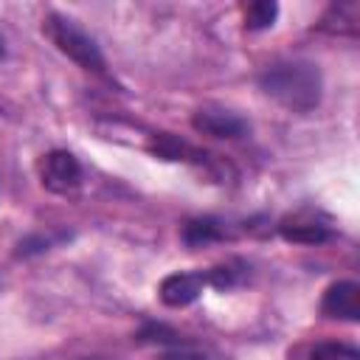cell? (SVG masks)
<instances>
[{
  "label": "cell",
  "instance_id": "1",
  "mask_svg": "<svg viewBox=\"0 0 360 360\" xmlns=\"http://www.w3.org/2000/svg\"><path fill=\"white\" fill-rule=\"evenodd\" d=\"M262 87L267 96H273L278 104H284L292 112H307L321 98V76L307 62L273 65L262 76Z\"/></svg>",
  "mask_w": 360,
  "mask_h": 360
},
{
  "label": "cell",
  "instance_id": "2",
  "mask_svg": "<svg viewBox=\"0 0 360 360\" xmlns=\"http://www.w3.org/2000/svg\"><path fill=\"white\" fill-rule=\"evenodd\" d=\"M45 34L56 42V48L62 53H68L70 59H76L79 65H84L87 70H101V53L98 48L93 45V39L79 28L73 25V20H65V17H48L45 20Z\"/></svg>",
  "mask_w": 360,
  "mask_h": 360
},
{
  "label": "cell",
  "instance_id": "3",
  "mask_svg": "<svg viewBox=\"0 0 360 360\" xmlns=\"http://www.w3.org/2000/svg\"><path fill=\"white\" fill-rule=\"evenodd\" d=\"M42 183H45V188H51L56 194H68V191L79 188V183H82L79 160L70 152H62V149L51 152L42 160Z\"/></svg>",
  "mask_w": 360,
  "mask_h": 360
},
{
  "label": "cell",
  "instance_id": "4",
  "mask_svg": "<svg viewBox=\"0 0 360 360\" xmlns=\"http://www.w3.org/2000/svg\"><path fill=\"white\" fill-rule=\"evenodd\" d=\"M321 309L329 318L357 321V315H360V287L354 281H338V284H332L326 290V295H323Z\"/></svg>",
  "mask_w": 360,
  "mask_h": 360
},
{
  "label": "cell",
  "instance_id": "5",
  "mask_svg": "<svg viewBox=\"0 0 360 360\" xmlns=\"http://www.w3.org/2000/svg\"><path fill=\"white\" fill-rule=\"evenodd\" d=\"M205 281H208V276H202V273H174V276L163 278L160 298L169 307H186L202 292Z\"/></svg>",
  "mask_w": 360,
  "mask_h": 360
},
{
  "label": "cell",
  "instance_id": "6",
  "mask_svg": "<svg viewBox=\"0 0 360 360\" xmlns=\"http://www.w3.org/2000/svg\"><path fill=\"white\" fill-rule=\"evenodd\" d=\"M197 127L208 129L214 135H236V132H242V121L233 118L231 112H225V115L222 112H202L197 118Z\"/></svg>",
  "mask_w": 360,
  "mask_h": 360
},
{
  "label": "cell",
  "instance_id": "7",
  "mask_svg": "<svg viewBox=\"0 0 360 360\" xmlns=\"http://www.w3.org/2000/svg\"><path fill=\"white\" fill-rule=\"evenodd\" d=\"M309 360H360V354H357L354 346L326 340V343H315V346H312Z\"/></svg>",
  "mask_w": 360,
  "mask_h": 360
},
{
  "label": "cell",
  "instance_id": "8",
  "mask_svg": "<svg viewBox=\"0 0 360 360\" xmlns=\"http://www.w3.org/2000/svg\"><path fill=\"white\" fill-rule=\"evenodd\" d=\"M276 11L278 8L273 3H250L248 11H245V20H248L250 28H267V25H273Z\"/></svg>",
  "mask_w": 360,
  "mask_h": 360
}]
</instances>
